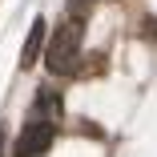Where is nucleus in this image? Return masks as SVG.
<instances>
[{
    "mask_svg": "<svg viewBox=\"0 0 157 157\" xmlns=\"http://www.w3.org/2000/svg\"><path fill=\"white\" fill-rule=\"evenodd\" d=\"M81 40H85V24L77 16H69L65 24H56V33L44 44V65L52 77H69L77 69V56H81Z\"/></svg>",
    "mask_w": 157,
    "mask_h": 157,
    "instance_id": "obj_1",
    "label": "nucleus"
},
{
    "mask_svg": "<svg viewBox=\"0 0 157 157\" xmlns=\"http://www.w3.org/2000/svg\"><path fill=\"white\" fill-rule=\"evenodd\" d=\"M0 157H4V133H0Z\"/></svg>",
    "mask_w": 157,
    "mask_h": 157,
    "instance_id": "obj_4",
    "label": "nucleus"
},
{
    "mask_svg": "<svg viewBox=\"0 0 157 157\" xmlns=\"http://www.w3.org/2000/svg\"><path fill=\"white\" fill-rule=\"evenodd\" d=\"M52 137H56V129H52L48 121H28L24 133H20L16 145H12V157H40V153L52 145Z\"/></svg>",
    "mask_w": 157,
    "mask_h": 157,
    "instance_id": "obj_2",
    "label": "nucleus"
},
{
    "mask_svg": "<svg viewBox=\"0 0 157 157\" xmlns=\"http://www.w3.org/2000/svg\"><path fill=\"white\" fill-rule=\"evenodd\" d=\"M44 40H48V24H44V16H36L33 28H28V36H24V48H20V69H33L36 60H40Z\"/></svg>",
    "mask_w": 157,
    "mask_h": 157,
    "instance_id": "obj_3",
    "label": "nucleus"
}]
</instances>
